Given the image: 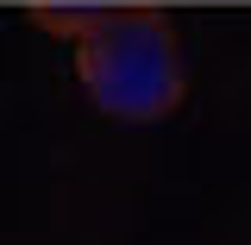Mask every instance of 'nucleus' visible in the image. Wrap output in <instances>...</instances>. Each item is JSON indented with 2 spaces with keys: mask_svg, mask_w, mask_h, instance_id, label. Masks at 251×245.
<instances>
[{
  "mask_svg": "<svg viewBox=\"0 0 251 245\" xmlns=\"http://www.w3.org/2000/svg\"><path fill=\"white\" fill-rule=\"evenodd\" d=\"M75 76L107 120L151 126L182 107V44L151 6H107L75 31Z\"/></svg>",
  "mask_w": 251,
  "mask_h": 245,
  "instance_id": "f257e3e1",
  "label": "nucleus"
}]
</instances>
